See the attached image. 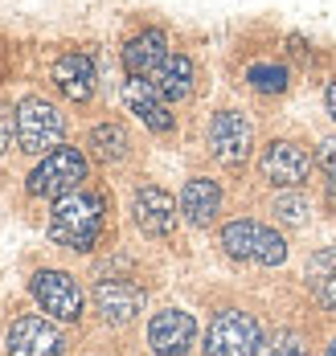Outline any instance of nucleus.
Segmentation results:
<instances>
[{
    "mask_svg": "<svg viewBox=\"0 0 336 356\" xmlns=\"http://www.w3.org/2000/svg\"><path fill=\"white\" fill-rule=\"evenodd\" d=\"M103 221H107V205L99 193H86L74 188L66 197L54 201V213H49V238L66 250H95V242L103 238Z\"/></svg>",
    "mask_w": 336,
    "mask_h": 356,
    "instance_id": "nucleus-1",
    "label": "nucleus"
},
{
    "mask_svg": "<svg viewBox=\"0 0 336 356\" xmlns=\"http://www.w3.org/2000/svg\"><path fill=\"white\" fill-rule=\"evenodd\" d=\"M13 127H17L21 152H29V156H45V152L62 147V140H66V119H62V111L54 107V103H45V99H38V95H29V99L17 103Z\"/></svg>",
    "mask_w": 336,
    "mask_h": 356,
    "instance_id": "nucleus-2",
    "label": "nucleus"
},
{
    "mask_svg": "<svg viewBox=\"0 0 336 356\" xmlns=\"http://www.w3.org/2000/svg\"><path fill=\"white\" fill-rule=\"evenodd\" d=\"M82 180H86V156L78 147H54V152H45V160L29 172L25 188H29V197L58 201V197L82 188Z\"/></svg>",
    "mask_w": 336,
    "mask_h": 356,
    "instance_id": "nucleus-3",
    "label": "nucleus"
},
{
    "mask_svg": "<svg viewBox=\"0 0 336 356\" xmlns=\"http://www.w3.org/2000/svg\"><path fill=\"white\" fill-rule=\"evenodd\" d=\"M205 356H259L262 348V327L250 312H238V307H225L209 320L205 332Z\"/></svg>",
    "mask_w": 336,
    "mask_h": 356,
    "instance_id": "nucleus-4",
    "label": "nucleus"
},
{
    "mask_svg": "<svg viewBox=\"0 0 336 356\" xmlns=\"http://www.w3.org/2000/svg\"><path fill=\"white\" fill-rule=\"evenodd\" d=\"M222 250L230 258H238V262H262V266H279V262L287 258V242H283L275 229L250 221V217H238V221L225 225Z\"/></svg>",
    "mask_w": 336,
    "mask_h": 356,
    "instance_id": "nucleus-5",
    "label": "nucleus"
},
{
    "mask_svg": "<svg viewBox=\"0 0 336 356\" xmlns=\"http://www.w3.org/2000/svg\"><path fill=\"white\" fill-rule=\"evenodd\" d=\"M250 147H255V127L242 111H218L209 119V152L214 160H222L225 168H238L250 160Z\"/></svg>",
    "mask_w": 336,
    "mask_h": 356,
    "instance_id": "nucleus-6",
    "label": "nucleus"
},
{
    "mask_svg": "<svg viewBox=\"0 0 336 356\" xmlns=\"http://www.w3.org/2000/svg\"><path fill=\"white\" fill-rule=\"evenodd\" d=\"M29 291H33V299H38L54 320L74 323L78 316H82V286H78V279L66 275V270H38L33 283H29Z\"/></svg>",
    "mask_w": 336,
    "mask_h": 356,
    "instance_id": "nucleus-7",
    "label": "nucleus"
},
{
    "mask_svg": "<svg viewBox=\"0 0 336 356\" xmlns=\"http://www.w3.org/2000/svg\"><path fill=\"white\" fill-rule=\"evenodd\" d=\"M259 168L275 188H299L312 172V156H307V147H299L291 140H271L262 147Z\"/></svg>",
    "mask_w": 336,
    "mask_h": 356,
    "instance_id": "nucleus-8",
    "label": "nucleus"
},
{
    "mask_svg": "<svg viewBox=\"0 0 336 356\" xmlns=\"http://www.w3.org/2000/svg\"><path fill=\"white\" fill-rule=\"evenodd\" d=\"M8 356H66V336L41 316H21L8 327Z\"/></svg>",
    "mask_w": 336,
    "mask_h": 356,
    "instance_id": "nucleus-9",
    "label": "nucleus"
},
{
    "mask_svg": "<svg viewBox=\"0 0 336 356\" xmlns=\"http://www.w3.org/2000/svg\"><path fill=\"white\" fill-rule=\"evenodd\" d=\"M197 340V320L181 307H164L148 323V348L156 356H185Z\"/></svg>",
    "mask_w": 336,
    "mask_h": 356,
    "instance_id": "nucleus-10",
    "label": "nucleus"
},
{
    "mask_svg": "<svg viewBox=\"0 0 336 356\" xmlns=\"http://www.w3.org/2000/svg\"><path fill=\"white\" fill-rule=\"evenodd\" d=\"M123 103H127V111H131L144 127L160 131V136H168V131L177 127V119H173V111H168V99L156 90V82H148V78H131V74H127V82H123Z\"/></svg>",
    "mask_w": 336,
    "mask_h": 356,
    "instance_id": "nucleus-11",
    "label": "nucleus"
},
{
    "mask_svg": "<svg viewBox=\"0 0 336 356\" xmlns=\"http://www.w3.org/2000/svg\"><path fill=\"white\" fill-rule=\"evenodd\" d=\"M95 307H99L103 323H111V327L131 323L144 312V291L136 283H127V279H103L95 286Z\"/></svg>",
    "mask_w": 336,
    "mask_h": 356,
    "instance_id": "nucleus-12",
    "label": "nucleus"
},
{
    "mask_svg": "<svg viewBox=\"0 0 336 356\" xmlns=\"http://www.w3.org/2000/svg\"><path fill=\"white\" fill-rule=\"evenodd\" d=\"M131 213H136V225H140L148 238H168V234L177 229V201H173L164 188H156V184L136 188Z\"/></svg>",
    "mask_w": 336,
    "mask_h": 356,
    "instance_id": "nucleus-13",
    "label": "nucleus"
},
{
    "mask_svg": "<svg viewBox=\"0 0 336 356\" xmlns=\"http://www.w3.org/2000/svg\"><path fill=\"white\" fill-rule=\"evenodd\" d=\"M95 62L82 54V49H70V54H62L58 62H54V86L70 99V103H90V95H95Z\"/></svg>",
    "mask_w": 336,
    "mask_h": 356,
    "instance_id": "nucleus-14",
    "label": "nucleus"
},
{
    "mask_svg": "<svg viewBox=\"0 0 336 356\" xmlns=\"http://www.w3.org/2000/svg\"><path fill=\"white\" fill-rule=\"evenodd\" d=\"M164 58H168V37H164V29H144V33H136L123 45V66H127L131 78H152V74L164 66Z\"/></svg>",
    "mask_w": 336,
    "mask_h": 356,
    "instance_id": "nucleus-15",
    "label": "nucleus"
},
{
    "mask_svg": "<svg viewBox=\"0 0 336 356\" xmlns=\"http://www.w3.org/2000/svg\"><path fill=\"white\" fill-rule=\"evenodd\" d=\"M181 213L189 225H214L222 213V184L209 177H193L181 188Z\"/></svg>",
    "mask_w": 336,
    "mask_h": 356,
    "instance_id": "nucleus-16",
    "label": "nucleus"
},
{
    "mask_svg": "<svg viewBox=\"0 0 336 356\" xmlns=\"http://www.w3.org/2000/svg\"><path fill=\"white\" fill-rule=\"evenodd\" d=\"M148 82H156V90H160L168 103H181V99L193 95V62H189L185 54H168L164 66L152 74Z\"/></svg>",
    "mask_w": 336,
    "mask_h": 356,
    "instance_id": "nucleus-17",
    "label": "nucleus"
},
{
    "mask_svg": "<svg viewBox=\"0 0 336 356\" xmlns=\"http://www.w3.org/2000/svg\"><path fill=\"white\" fill-rule=\"evenodd\" d=\"M307 286L328 312H336V246H324L307 258Z\"/></svg>",
    "mask_w": 336,
    "mask_h": 356,
    "instance_id": "nucleus-18",
    "label": "nucleus"
},
{
    "mask_svg": "<svg viewBox=\"0 0 336 356\" xmlns=\"http://www.w3.org/2000/svg\"><path fill=\"white\" fill-rule=\"evenodd\" d=\"M86 147H90L103 164H115V160L127 156V131H123L119 123H99V127H90Z\"/></svg>",
    "mask_w": 336,
    "mask_h": 356,
    "instance_id": "nucleus-19",
    "label": "nucleus"
},
{
    "mask_svg": "<svg viewBox=\"0 0 336 356\" xmlns=\"http://www.w3.org/2000/svg\"><path fill=\"white\" fill-rule=\"evenodd\" d=\"M291 82V70L283 62H250L246 66V86L259 95H283Z\"/></svg>",
    "mask_w": 336,
    "mask_h": 356,
    "instance_id": "nucleus-20",
    "label": "nucleus"
},
{
    "mask_svg": "<svg viewBox=\"0 0 336 356\" xmlns=\"http://www.w3.org/2000/svg\"><path fill=\"white\" fill-rule=\"evenodd\" d=\"M259 356H312V353H307L303 336H296V332H275L271 340H262Z\"/></svg>",
    "mask_w": 336,
    "mask_h": 356,
    "instance_id": "nucleus-21",
    "label": "nucleus"
},
{
    "mask_svg": "<svg viewBox=\"0 0 336 356\" xmlns=\"http://www.w3.org/2000/svg\"><path fill=\"white\" fill-rule=\"evenodd\" d=\"M271 213L279 217V221H287V225H303V221H307V197H299V193H283V197H275Z\"/></svg>",
    "mask_w": 336,
    "mask_h": 356,
    "instance_id": "nucleus-22",
    "label": "nucleus"
},
{
    "mask_svg": "<svg viewBox=\"0 0 336 356\" xmlns=\"http://www.w3.org/2000/svg\"><path fill=\"white\" fill-rule=\"evenodd\" d=\"M316 164H320L328 177H336V136L320 140V147H316Z\"/></svg>",
    "mask_w": 336,
    "mask_h": 356,
    "instance_id": "nucleus-23",
    "label": "nucleus"
},
{
    "mask_svg": "<svg viewBox=\"0 0 336 356\" xmlns=\"http://www.w3.org/2000/svg\"><path fill=\"white\" fill-rule=\"evenodd\" d=\"M13 131H17L13 119L4 115V107H0V156H4V147H8V140H13Z\"/></svg>",
    "mask_w": 336,
    "mask_h": 356,
    "instance_id": "nucleus-24",
    "label": "nucleus"
},
{
    "mask_svg": "<svg viewBox=\"0 0 336 356\" xmlns=\"http://www.w3.org/2000/svg\"><path fill=\"white\" fill-rule=\"evenodd\" d=\"M324 107H328V115L336 119V82H328V95H324Z\"/></svg>",
    "mask_w": 336,
    "mask_h": 356,
    "instance_id": "nucleus-25",
    "label": "nucleus"
},
{
    "mask_svg": "<svg viewBox=\"0 0 336 356\" xmlns=\"http://www.w3.org/2000/svg\"><path fill=\"white\" fill-rule=\"evenodd\" d=\"M328 209L336 213V177H328Z\"/></svg>",
    "mask_w": 336,
    "mask_h": 356,
    "instance_id": "nucleus-26",
    "label": "nucleus"
},
{
    "mask_svg": "<svg viewBox=\"0 0 336 356\" xmlns=\"http://www.w3.org/2000/svg\"><path fill=\"white\" fill-rule=\"evenodd\" d=\"M328 356H336V340H333V348H328Z\"/></svg>",
    "mask_w": 336,
    "mask_h": 356,
    "instance_id": "nucleus-27",
    "label": "nucleus"
}]
</instances>
